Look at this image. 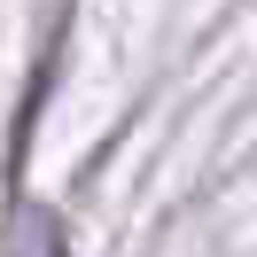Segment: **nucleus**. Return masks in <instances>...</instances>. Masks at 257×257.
Segmentation results:
<instances>
[{
    "label": "nucleus",
    "mask_w": 257,
    "mask_h": 257,
    "mask_svg": "<svg viewBox=\"0 0 257 257\" xmlns=\"http://www.w3.org/2000/svg\"><path fill=\"white\" fill-rule=\"evenodd\" d=\"M16 257H70V249H63V234H55L47 218H24V234H16Z\"/></svg>",
    "instance_id": "f257e3e1"
}]
</instances>
